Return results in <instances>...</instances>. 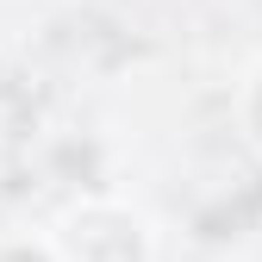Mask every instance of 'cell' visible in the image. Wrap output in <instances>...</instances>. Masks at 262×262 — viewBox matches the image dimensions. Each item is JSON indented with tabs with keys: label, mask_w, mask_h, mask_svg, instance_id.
Returning a JSON list of instances; mask_svg holds the SVG:
<instances>
[{
	"label": "cell",
	"mask_w": 262,
	"mask_h": 262,
	"mask_svg": "<svg viewBox=\"0 0 262 262\" xmlns=\"http://www.w3.org/2000/svg\"><path fill=\"white\" fill-rule=\"evenodd\" d=\"M0 262H56L44 237H0Z\"/></svg>",
	"instance_id": "3957f363"
},
{
	"label": "cell",
	"mask_w": 262,
	"mask_h": 262,
	"mask_svg": "<svg viewBox=\"0 0 262 262\" xmlns=\"http://www.w3.org/2000/svg\"><path fill=\"white\" fill-rule=\"evenodd\" d=\"M44 244L56 262H156V225L119 193H81L50 219Z\"/></svg>",
	"instance_id": "6da1fadb"
},
{
	"label": "cell",
	"mask_w": 262,
	"mask_h": 262,
	"mask_svg": "<svg viewBox=\"0 0 262 262\" xmlns=\"http://www.w3.org/2000/svg\"><path fill=\"white\" fill-rule=\"evenodd\" d=\"M231 113H237V131H244V144L262 156V56L244 62V75H237V94H231Z\"/></svg>",
	"instance_id": "7a4b0ae2"
}]
</instances>
